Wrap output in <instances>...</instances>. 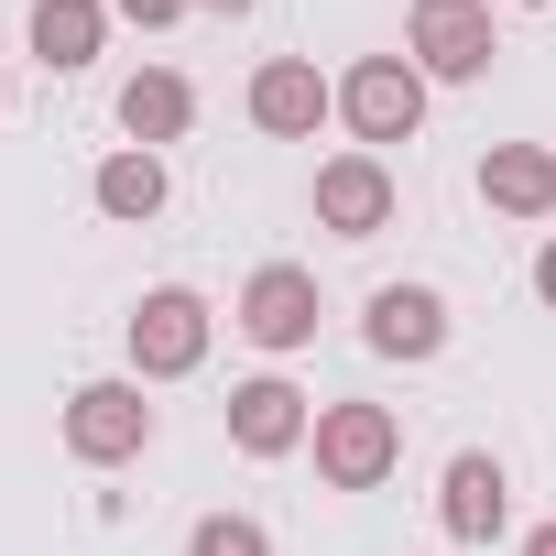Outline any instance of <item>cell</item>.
I'll return each mask as SVG.
<instances>
[{"label":"cell","instance_id":"obj_1","mask_svg":"<svg viewBox=\"0 0 556 556\" xmlns=\"http://www.w3.org/2000/svg\"><path fill=\"white\" fill-rule=\"evenodd\" d=\"M131 382H186L197 361H207V339H218V317H207V295L197 285H153L142 306H131Z\"/></svg>","mask_w":556,"mask_h":556},{"label":"cell","instance_id":"obj_2","mask_svg":"<svg viewBox=\"0 0 556 556\" xmlns=\"http://www.w3.org/2000/svg\"><path fill=\"white\" fill-rule=\"evenodd\" d=\"M317 480L328 491H382L393 469H404V426H393V404H317Z\"/></svg>","mask_w":556,"mask_h":556},{"label":"cell","instance_id":"obj_3","mask_svg":"<svg viewBox=\"0 0 556 556\" xmlns=\"http://www.w3.org/2000/svg\"><path fill=\"white\" fill-rule=\"evenodd\" d=\"M404 55H415V77L437 88H469V77H491V55H502V34H491V0H415V23H404Z\"/></svg>","mask_w":556,"mask_h":556},{"label":"cell","instance_id":"obj_4","mask_svg":"<svg viewBox=\"0 0 556 556\" xmlns=\"http://www.w3.org/2000/svg\"><path fill=\"white\" fill-rule=\"evenodd\" d=\"M339 121L361 131V153L415 142V131H426V77H415V55H361V66L339 77Z\"/></svg>","mask_w":556,"mask_h":556},{"label":"cell","instance_id":"obj_5","mask_svg":"<svg viewBox=\"0 0 556 556\" xmlns=\"http://www.w3.org/2000/svg\"><path fill=\"white\" fill-rule=\"evenodd\" d=\"M317 317H328V306H317V273H306V262H262L251 285H240V306H229V328H240L251 350H273V361H295V350L317 339Z\"/></svg>","mask_w":556,"mask_h":556},{"label":"cell","instance_id":"obj_6","mask_svg":"<svg viewBox=\"0 0 556 556\" xmlns=\"http://www.w3.org/2000/svg\"><path fill=\"white\" fill-rule=\"evenodd\" d=\"M142 447H153L142 382H77V393H66V458H77V469H121V458H142Z\"/></svg>","mask_w":556,"mask_h":556},{"label":"cell","instance_id":"obj_7","mask_svg":"<svg viewBox=\"0 0 556 556\" xmlns=\"http://www.w3.org/2000/svg\"><path fill=\"white\" fill-rule=\"evenodd\" d=\"M306 437H317V404H306L285 371L229 382V447H240V458H295Z\"/></svg>","mask_w":556,"mask_h":556},{"label":"cell","instance_id":"obj_8","mask_svg":"<svg viewBox=\"0 0 556 556\" xmlns=\"http://www.w3.org/2000/svg\"><path fill=\"white\" fill-rule=\"evenodd\" d=\"M317 229L382 240V229H393V164H382V153H328V164H317Z\"/></svg>","mask_w":556,"mask_h":556},{"label":"cell","instance_id":"obj_9","mask_svg":"<svg viewBox=\"0 0 556 556\" xmlns=\"http://www.w3.org/2000/svg\"><path fill=\"white\" fill-rule=\"evenodd\" d=\"M437 523H447V545H491L513 523V469L491 447H458L447 480H437Z\"/></svg>","mask_w":556,"mask_h":556},{"label":"cell","instance_id":"obj_10","mask_svg":"<svg viewBox=\"0 0 556 556\" xmlns=\"http://www.w3.org/2000/svg\"><path fill=\"white\" fill-rule=\"evenodd\" d=\"M251 121L273 142H317V121H339V88L317 77V55H262L251 77Z\"/></svg>","mask_w":556,"mask_h":556},{"label":"cell","instance_id":"obj_11","mask_svg":"<svg viewBox=\"0 0 556 556\" xmlns=\"http://www.w3.org/2000/svg\"><path fill=\"white\" fill-rule=\"evenodd\" d=\"M361 339H371L382 361H437V350H447V295H437V285H371Z\"/></svg>","mask_w":556,"mask_h":556},{"label":"cell","instance_id":"obj_12","mask_svg":"<svg viewBox=\"0 0 556 556\" xmlns=\"http://www.w3.org/2000/svg\"><path fill=\"white\" fill-rule=\"evenodd\" d=\"M480 207H502V218H556V142H491V153H480Z\"/></svg>","mask_w":556,"mask_h":556},{"label":"cell","instance_id":"obj_13","mask_svg":"<svg viewBox=\"0 0 556 556\" xmlns=\"http://www.w3.org/2000/svg\"><path fill=\"white\" fill-rule=\"evenodd\" d=\"M23 34H34L45 77H77V66H99V45H110V0H34Z\"/></svg>","mask_w":556,"mask_h":556},{"label":"cell","instance_id":"obj_14","mask_svg":"<svg viewBox=\"0 0 556 556\" xmlns=\"http://www.w3.org/2000/svg\"><path fill=\"white\" fill-rule=\"evenodd\" d=\"M186 121H197V88H186L175 66H142V77H121V131H131L142 153L186 142Z\"/></svg>","mask_w":556,"mask_h":556},{"label":"cell","instance_id":"obj_15","mask_svg":"<svg viewBox=\"0 0 556 556\" xmlns=\"http://www.w3.org/2000/svg\"><path fill=\"white\" fill-rule=\"evenodd\" d=\"M88 197H99V218H121V229H142V218H164V153H142V142H121L99 175H88Z\"/></svg>","mask_w":556,"mask_h":556},{"label":"cell","instance_id":"obj_16","mask_svg":"<svg viewBox=\"0 0 556 556\" xmlns=\"http://www.w3.org/2000/svg\"><path fill=\"white\" fill-rule=\"evenodd\" d=\"M186 556H273V534H262L251 513H197V534H186Z\"/></svg>","mask_w":556,"mask_h":556},{"label":"cell","instance_id":"obj_17","mask_svg":"<svg viewBox=\"0 0 556 556\" xmlns=\"http://www.w3.org/2000/svg\"><path fill=\"white\" fill-rule=\"evenodd\" d=\"M121 23H142V34H164V23H186V0H110Z\"/></svg>","mask_w":556,"mask_h":556},{"label":"cell","instance_id":"obj_18","mask_svg":"<svg viewBox=\"0 0 556 556\" xmlns=\"http://www.w3.org/2000/svg\"><path fill=\"white\" fill-rule=\"evenodd\" d=\"M534 306H545V317H556V240H545V251H534Z\"/></svg>","mask_w":556,"mask_h":556},{"label":"cell","instance_id":"obj_19","mask_svg":"<svg viewBox=\"0 0 556 556\" xmlns=\"http://www.w3.org/2000/svg\"><path fill=\"white\" fill-rule=\"evenodd\" d=\"M186 12H207V23H240V12H262V0H186Z\"/></svg>","mask_w":556,"mask_h":556},{"label":"cell","instance_id":"obj_20","mask_svg":"<svg viewBox=\"0 0 556 556\" xmlns=\"http://www.w3.org/2000/svg\"><path fill=\"white\" fill-rule=\"evenodd\" d=\"M523 556H556V523H534V534H523Z\"/></svg>","mask_w":556,"mask_h":556},{"label":"cell","instance_id":"obj_21","mask_svg":"<svg viewBox=\"0 0 556 556\" xmlns=\"http://www.w3.org/2000/svg\"><path fill=\"white\" fill-rule=\"evenodd\" d=\"M523 12H545V0H523Z\"/></svg>","mask_w":556,"mask_h":556},{"label":"cell","instance_id":"obj_22","mask_svg":"<svg viewBox=\"0 0 556 556\" xmlns=\"http://www.w3.org/2000/svg\"><path fill=\"white\" fill-rule=\"evenodd\" d=\"M0 99H12V88H0Z\"/></svg>","mask_w":556,"mask_h":556}]
</instances>
